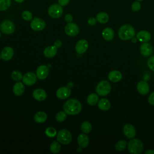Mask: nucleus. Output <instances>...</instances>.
I'll use <instances>...</instances> for the list:
<instances>
[{
  "label": "nucleus",
  "mask_w": 154,
  "mask_h": 154,
  "mask_svg": "<svg viewBox=\"0 0 154 154\" xmlns=\"http://www.w3.org/2000/svg\"><path fill=\"white\" fill-rule=\"evenodd\" d=\"M64 112L69 115H76L82 109L81 103L76 99H70L66 101L63 105Z\"/></svg>",
  "instance_id": "obj_1"
},
{
  "label": "nucleus",
  "mask_w": 154,
  "mask_h": 154,
  "mask_svg": "<svg viewBox=\"0 0 154 154\" xmlns=\"http://www.w3.org/2000/svg\"><path fill=\"white\" fill-rule=\"evenodd\" d=\"M135 31L134 28L129 24L122 25L118 32L119 38L122 40H128L135 36Z\"/></svg>",
  "instance_id": "obj_2"
},
{
  "label": "nucleus",
  "mask_w": 154,
  "mask_h": 154,
  "mask_svg": "<svg viewBox=\"0 0 154 154\" xmlns=\"http://www.w3.org/2000/svg\"><path fill=\"white\" fill-rule=\"evenodd\" d=\"M129 152L132 154H139L143 149V142L137 138L131 140L128 144Z\"/></svg>",
  "instance_id": "obj_3"
},
{
  "label": "nucleus",
  "mask_w": 154,
  "mask_h": 154,
  "mask_svg": "<svg viewBox=\"0 0 154 154\" xmlns=\"http://www.w3.org/2000/svg\"><path fill=\"white\" fill-rule=\"evenodd\" d=\"M111 90V86L109 82L106 80L100 81L96 88V91L97 94L101 96H105L108 95Z\"/></svg>",
  "instance_id": "obj_4"
},
{
  "label": "nucleus",
  "mask_w": 154,
  "mask_h": 154,
  "mask_svg": "<svg viewBox=\"0 0 154 154\" xmlns=\"http://www.w3.org/2000/svg\"><path fill=\"white\" fill-rule=\"evenodd\" d=\"M72 135L70 132L66 129L60 130L57 135V140L61 144L67 145L72 141Z\"/></svg>",
  "instance_id": "obj_5"
},
{
  "label": "nucleus",
  "mask_w": 154,
  "mask_h": 154,
  "mask_svg": "<svg viewBox=\"0 0 154 154\" xmlns=\"http://www.w3.org/2000/svg\"><path fill=\"white\" fill-rule=\"evenodd\" d=\"M48 13L50 17L54 19H57L61 17L63 14V9L62 8V6L60 5L59 4H54L49 7Z\"/></svg>",
  "instance_id": "obj_6"
},
{
  "label": "nucleus",
  "mask_w": 154,
  "mask_h": 154,
  "mask_svg": "<svg viewBox=\"0 0 154 154\" xmlns=\"http://www.w3.org/2000/svg\"><path fill=\"white\" fill-rule=\"evenodd\" d=\"M0 29L2 33L5 34H11L15 30L14 23L9 20H5L0 24Z\"/></svg>",
  "instance_id": "obj_7"
},
{
  "label": "nucleus",
  "mask_w": 154,
  "mask_h": 154,
  "mask_svg": "<svg viewBox=\"0 0 154 154\" xmlns=\"http://www.w3.org/2000/svg\"><path fill=\"white\" fill-rule=\"evenodd\" d=\"M30 26L33 30L40 31L45 28L46 23L43 19L35 17L32 20L30 23Z\"/></svg>",
  "instance_id": "obj_8"
},
{
  "label": "nucleus",
  "mask_w": 154,
  "mask_h": 154,
  "mask_svg": "<svg viewBox=\"0 0 154 154\" xmlns=\"http://www.w3.org/2000/svg\"><path fill=\"white\" fill-rule=\"evenodd\" d=\"M64 31L67 35L73 37L79 33V27L76 23L69 22L66 25Z\"/></svg>",
  "instance_id": "obj_9"
},
{
  "label": "nucleus",
  "mask_w": 154,
  "mask_h": 154,
  "mask_svg": "<svg viewBox=\"0 0 154 154\" xmlns=\"http://www.w3.org/2000/svg\"><path fill=\"white\" fill-rule=\"evenodd\" d=\"M23 82L26 85H32L34 84L37 81V76L33 72H29L24 75L22 78Z\"/></svg>",
  "instance_id": "obj_10"
},
{
  "label": "nucleus",
  "mask_w": 154,
  "mask_h": 154,
  "mask_svg": "<svg viewBox=\"0 0 154 154\" xmlns=\"http://www.w3.org/2000/svg\"><path fill=\"white\" fill-rule=\"evenodd\" d=\"M88 48V43L85 39H81L79 40L75 46V49L76 52L79 54H82L85 52Z\"/></svg>",
  "instance_id": "obj_11"
},
{
  "label": "nucleus",
  "mask_w": 154,
  "mask_h": 154,
  "mask_svg": "<svg viewBox=\"0 0 154 154\" xmlns=\"http://www.w3.org/2000/svg\"><path fill=\"white\" fill-rule=\"evenodd\" d=\"M49 68L45 65L40 66L36 70V76L40 79H45L49 74Z\"/></svg>",
  "instance_id": "obj_12"
},
{
  "label": "nucleus",
  "mask_w": 154,
  "mask_h": 154,
  "mask_svg": "<svg viewBox=\"0 0 154 154\" xmlns=\"http://www.w3.org/2000/svg\"><path fill=\"white\" fill-rule=\"evenodd\" d=\"M71 90L69 87H61L59 88L56 92V95L60 99H65L70 95Z\"/></svg>",
  "instance_id": "obj_13"
},
{
  "label": "nucleus",
  "mask_w": 154,
  "mask_h": 154,
  "mask_svg": "<svg viewBox=\"0 0 154 154\" xmlns=\"http://www.w3.org/2000/svg\"><path fill=\"white\" fill-rule=\"evenodd\" d=\"M123 131L125 135L129 139L133 138L135 136V134H136L135 129L134 126L131 124H126L123 126Z\"/></svg>",
  "instance_id": "obj_14"
},
{
  "label": "nucleus",
  "mask_w": 154,
  "mask_h": 154,
  "mask_svg": "<svg viewBox=\"0 0 154 154\" xmlns=\"http://www.w3.org/2000/svg\"><path fill=\"white\" fill-rule=\"evenodd\" d=\"M140 50L141 54L143 56L149 57L153 52V47L150 43L147 42H144L141 45Z\"/></svg>",
  "instance_id": "obj_15"
},
{
  "label": "nucleus",
  "mask_w": 154,
  "mask_h": 154,
  "mask_svg": "<svg viewBox=\"0 0 154 154\" xmlns=\"http://www.w3.org/2000/svg\"><path fill=\"white\" fill-rule=\"evenodd\" d=\"M137 89L139 93L144 95L149 93L150 87L149 84L147 82L144 81H141L138 82L137 85Z\"/></svg>",
  "instance_id": "obj_16"
},
{
  "label": "nucleus",
  "mask_w": 154,
  "mask_h": 154,
  "mask_svg": "<svg viewBox=\"0 0 154 154\" xmlns=\"http://www.w3.org/2000/svg\"><path fill=\"white\" fill-rule=\"evenodd\" d=\"M14 54V51L12 48L10 46H7L5 47L2 52H1V58H2L5 61H8L11 59Z\"/></svg>",
  "instance_id": "obj_17"
},
{
  "label": "nucleus",
  "mask_w": 154,
  "mask_h": 154,
  "mask_svg": "<svg viewBox=\"0 0 154 154\" xmlns=\"http://www.w3.org/2000/svg\"><path fill=\"white\" fill-rule=\"evenodd\" d=\"M137 38L141 42H147L151 38V34L147 31L142 30L137 34Z\"/></svg>",
  "instance_id": "obj_18"
},
{
  "label": "nucleus",
  "mask_w": 154,
  "mask_h": 154,
  "mask_svg": "<svg viewBox=\"0 0 154 154\" xmlns=\"http://www.w3.org/2000/svg\"><path fill=\"white\" fill-rule=\"evenodd\" d=\"M32 96L34 97V98L38 100V101H43L44 100L46 97H47V94L46 91L42 89V88H37L35 89L32 93Z\"/></svg>",
  "instance_id": "obj_19"
},
{
  "label": "nucleus",
  "mask_w": 154,
  "mask_h": 154,
  "mask_svg": "<svg viewBox=\"0 0 154 154\" xmlns=\"http://www.w3.org/2000/svg\"><path fill=\"white\" fill-rule=\"evenodd\" d=\"M122 75L119 70H112L108 74L109 79L113 82H117L121 80Z\"/></svg>",
  "instance_id": "obj_20"
},
{
  "label": "nucleus",
  "mask_w": 154,
  "mask_h": 154,
  "mask_svg": "<svg viewBox=\"0 0 154 154\" xmlns=\"http://www.w3.org/2000/svg\"><path fill=\"white\" fill-rule=\"evenodd\" d=\"M78 145L82 148L86 147L89 143V138L88 137L84 134H81L78 137Z\"/></svg>",
  "instance_id": "obj_21"
},
{
  "label": "nucleus",
  "mask_w": 154,
  "mask_h": 154,
  "mask_svg": "<svg viewBox=\"0 0 154 154\" xmlns=\"http://www.w3.org/2000/svg\"><path fill=\"white\" fill-rule=\"evenodd\" d=\"M57 53V48L55 46H49L46 47L44 51V55L47 58H52Z\"/></svg>",
  "instance_id": "obj_22"
},
{
  "label": "nucleus",
  "mask_w": 154,
  "mask_h": 154,
  "mask_svg": "<svg viewBox=\"0 0 154 154\" xmlns=\"http://www.w3.org/2000/svg\"><path fill=\"white\" fill-rule=\"evenodd\" d=\"M102 37L106 41H110L113 39L114 37V32L111 28H105L102 31Z\"/></svg>",
  "instance_id": "obj_23"
},
{
  "label": "nucleus",
  "mask_w": 154,
  "mask_h": 154,
  "mask_svg": "<svg viewBox=\"0 0 154 154\" xmlns=\"http://www.w3.org/2000/svg\"><path fill=\"white\" fill-rule=\"evenodd\" d=\"M24 91H25V87L23 84L20 82H16L13 87V91L14 94L17 96H21L23 93Z\"/></svg>",
  "instance_id": "obj_24"
},
{
  "label": "nucleus",
  "mask_w": 154,
  "mask_h": 154,
  "mask_svg": "<svg viewBox=\"0 0 154 154\" xmlns=\"http://www.w3.org/2000/svg\"><path fill=\"white\" fill-rule=\"evenodd\" d=\"M98 107L102 111H107L111 107V103L108 99L102 98L98 101Z\"/></svg>",
  "instance_id": "obj_25"
},
{
  "label": "nucleus",
  "mask_w": 154,
  "mask_h": 154,
  "mask_svg": "<svg viewBox=\"0 0 154 154\" xmlns=\"http://www.w3.org/2000/svg\"><path fill=\"white\" fill-rule=\"evenodd\" d=\"M34 119L37 123H43L47 119V114L43 111H38L34 115Z\"/></svg>",
  "instance_id": "obj_26"
},
{
  "label": "nucleus",
  "mask_w": 154,
  "mask_h": 154,
  "mask_svg": "<svg viewBox=\"0 0 154 154\" xmlns=\"http://www.w3.org/2000/svg\"><path fill=\"white\" fill-rule=\"evenodd\" d=\"M96 20L100 23H106L109 20V16L105 12H100L96 15Z\"/></svg>",
  "instance_id": "obj_27"
},
{
  "label": "nucleus",
  "mask_w": 154,
  "mask_h": 154,
  "mask_svg": "<svg viewBox=\"0 0 154 154\" xmlns=\"http://www.w3.org/2000/svg\"><path fill=\"white\" fill-rule=\"evenodd\" d=\"M98 100H99V97L97 94L95 93H91L89 94L87 99V103L90 105H94L95 104L97 103Z\"/></svg>",
  "instance_id": "obj_28"
},
{
  "label": "nucleus",
  "mask_w": 154,
  "mask_h": 154,
  "mask_svg": "<svg viewBox=\"0 0 154 154\" xmlns=\"http://www.w3.org/2000/svg\"><path fill=\"white\" fill-rule=\"evenodd\" d=\"M60 149L61 146L58 141H54L51 143L50 146V150L51 152L53 153H58L60 151Z\"/></svg>",
  "instance_id": "obj_29"
},
{
  "label": "nucleus",
  "mask_w": 154,
  "mask_h": 154,
  "mask_svg": "<svg viewBox=\"0 0 154 154\" xmlns=\"http://www.w3.org/2000/svg\"><path fill=\"white\" fill-rule=\"evenodd\" d=\"M81 128L83 132L87 134V133H89L91 132L92 126H91V125L90 124V123H89L88 122H84L81 124Z\"/></svg>",
  "instance_id": "obj_30"
},
{
  "label": "nucleus",
  "mask_w": 154,
  "mask_h": 154,
  "mask_svg": "<svg viewBox=\"0 0 154 154\" xmlns=\"http://www.w3.org/2000/svg\"><path fill=\"white\" fill-rule=\"evenodd\" d=\"M11 0H0V11L7 10L11 5Z\"/></svg>",
  "instance_id": "obj_31"
},
{
  "label": "nucleus",
  "mask_w": 154,
  "mask_h": 154,
  "mask_svg": "<svg viewBox=\"0 0 154 154\" xmlns=\"http://www.w3.org/2000/svg\"><path fill=\"white\" fill-rule=\"evenodd\" d=\"M126 145H127V143L126 141L120 140L116 143L115 149L118 151H122L125 149Z\"/></svg>",
  "instance_id": "obj_32"
},
{
  "label": "nucleus",
  "mask_w": 154,
  "mask_h": 154,
  "mask_svg": "<svg viewBox=\"0 0 154 154\" xmlns=\"http://www.w3.org/2000/svg\"><path fill=\"white\" fill-rule=\"evenodd\" d=\"M66 117H67V114L64 111L58 112L56 116H55L56 120L59 122H61L64 121L66 120Z\"/></svg>",
  "instance_id": "obj_33"
},
{
  "label": "nucleus",
  "mask_w": 154,
  "mask_h": 154,
  "mask_svg": "<svg viewBox=\"0 0 154 154\" xmlns=\"http://www.w3.org/2000/svg\"><path fill=\"white\" fill-rule=\"evenodd\" d=\"M45 134L48 137L52 138L57 135V131L55 128L52 127H49L46 129Z\"/></svg>",
  "instance_id": "obj_34"
},
{
  "label": "nucleus",
  "mask_w": 154,
  "mask_h": 154,
  "mask_svg": "<svg viewBox=\"0 0 154 154\" xmlns=\"http://www.w3.org/2000/svg\"><path fill=\"white\" fill-rule=\"evenodd\" d=\"M22 17L23 19H24L25 20L30 21L32 19V14L29 11L25 10L22 12Z\"/></svg>",
  "instance_id": "obj_35"
},
{
  "label": "nucleus",
  "mask_w": 154,
  "mask_h": 154,
  "mask_svg": "<svg viewBox=\"0 0 154 154\" xmlns=\"http://www.w3.org/2000/svg\"><path fill=\"white\" fill-rule=\"evenodd\" d=\"M11 78L17 81H20V79H22L23 78V76L19 71L14 70L11 73Z\"/></svg>",
  "instance_id": "obj_36"
},
{
  "label": "nucleus",
  "mask_w": 154,
  "mask_h": 154,
  "mask_svg": "<svg viewBox=\"0 0 154 154\" xmlns=\"http://www.w3.org/2000/svg\"><path fill=\"white\" fill-rule=\"evenodd\" d=\"M131 8H132V10L133 11H135V12H137V11H139L141 8V4H140V2L139 1H135V2H133L132 5H131Z\"/></svg>",
  "instance_id": "obj_37"
},
{
  "label": "nucleus",
  "mask_w": 154,
  "mask_h": 154,
  "mask_svg": "<svg viewBox=\"0 0 154 154\" xmlns=\"http://www.w3.org/2000/svg\"><path fill=\"white\" fill-rule=\"evenodd\" d=\"M147 64L149 69L154 72V55L149 58L147 60Z\"/></svg>",
  "instance_id": "obj_38"
},
{
  "label": "nucleus",
  "mask_w": 154,
  "mask_h": 154,
  "mask_svg": "<svg viewBox=\"0 0 154 154\" xmlns=\"http://www.w3.org/2000/svg\"><path fill=\"white\" fill-rule=\"evenodd\" d=\"M96 21H97L96 18H94L93 17H91L88 19V25L92 26V25H94L96 24Z\"/></svg>",
  "instance_id": "obj_39"
},
{
  "label": "nucleus",
  "mask_w": 154,
  "mask_h": 154,
  "mask_svg": "<svg viewBox=\"0 0 154 154\" xmlns=\"http://www.w3.org/2000/svg\"><path fill=\"white\" fill-rule=\"evenodd\" d=\"M148 102L150 105H154V92L152 93L148 99Z\"/></svg>",
  "instance_id": "obj_40"
},
{
  "label": "nucleus",
  "mask_w": 154,
  "mask_h": 154,
  "mask_svg": "<svg viewBox=\"0 0 154 154\" xmlns=\"http://www.w3.org/2000/svg\"><path fill=\"white\" fill-rule=\"evenodd\" d=\"M64 19H65L66 22H67L68 23L72 22V21L73 20V17L70 14H67L64 17Z\"/></svg>",
  "instance_id": "obj_41"
},
{
  "label": "nucleus",
  "mask_w": 154,
  "mask_h": 154,
  "mask_svg": "<svg viewBox=\"0 0 154 154\" xmlns=\"http://www.w3.org/2000/svg\"><path fill=\"white\" fill-rule=\"evenodd\" d=\"M69 1H70V0H58V4L61 6L67 5L69 4Z\"/></svg>",
  "instance_id": "obj_42"
},
{
  "label": "nucleus",
  "mask_w": 154,
  "mask_h": 154,
  "mask_svg": "<svg viewBox=\"0 0 154 154\" xmlns=\"http://www.w3.org/2000/svg\"><path fill=\"white\" fill-rule=\"evenodd\" d=\"M61 45H62V43H61V42L60 40H56V41L55 42V43H54V46H55V47H57V48L61 47Z\"/></svg>",
  "instance_id": "obj_43"
},
{
  "label": "nucleus",
  "mask_w": 154,
  "mask_h": 154,
  "mask_svg": "<svg viewBox=\"0 0 154 154\" xmlns=\"http://www.w3.org/2000/svg\"><path fill=\"white\" fill-rule=\"evenodd\" d=\"M145 153H146V154H154V150H152V149L148 150L145 152Z\"/></svg>",
  "instance_id": "obj_44"
},
{
  "label": "nucleus",
  "mask_w": 154,
  "mask_h": 154,
  "mask_svg": "<svg viewBox=\"0 0 154 154\" xmlns=\"http://www.w3.org/2000/svg\"><path fill=\"white\" fill-rule=\"evenodd\" d=\"M15 2H17V3H22V2H23L25 0H14Z\"/></svg>",
  "instance_id": "obj_45"
},
{
  "label": "nucleus",
  "mask_w": 154,
  "mask_h": 154,
  "mask_svg": "<svg viewBox=\"0 0 154 154\" xmlns=\"http://www.w3.org/2000/svg\"><path fill=\"white\" fill-rule=\"evenodd\" d=\"M132 39V42H137V39L136 38H131Z\"/></svg>",
  "instance_id": "obj_46"
},
{
  "label": "nucleus",
  "mask_w": 154,
  "mask_h": 154,
  "mask_svg": "<svg viewBox=\"0 0 154 154\" xmlns=\"http://www.w3.org/2000/svg\"><path fill=\"white\" fill-rule=\"evenodd\" d=\"M137 1H139V2H140V1H143V0H137Z\"/></svg>",
  "instance_id": "obj_47"
},
{
  "label": "nucleus",
  "mask_w": 154,
  "mask_h": 154,
  "mask_svg": "<svg viewBox=\"0 0 154 154\" xmlns=\"http://www.w3.org/2000/svg\"><path fill=\"white\" fill-rule=\"evenodd\" d=\"M1 58V55H0V59Z\"/></svg>",
  "instance_id": "obj_48"
},
{
  "label": "nucleus",
  "mask_w": 154,
  "mask_h": 154,
  "mask_svg": "<svg viewBox=\"0 0 154 154\" xmlns=\"http://www.w3.org/2000/svg\"><path fill=\"white\" fill-rule=\"evenodd\" d=\"M1 32H0V37H1Z\"/></svg>",
  "instance_id": "obj_49"
}]
</instances>
